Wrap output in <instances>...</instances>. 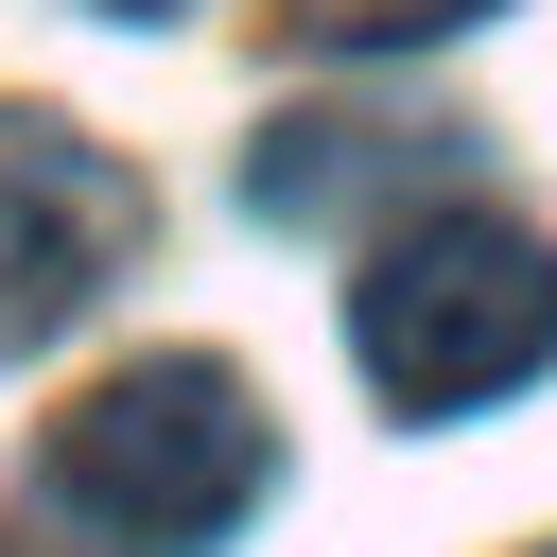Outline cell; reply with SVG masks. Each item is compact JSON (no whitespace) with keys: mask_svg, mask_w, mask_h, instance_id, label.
Wrapping results in <instances>:
<instances>
[{"mask_svg":"<svg viewBox=\"0 0 557 557\" xmlns=\"http://www.w3.org/2000/svg\"><path fill=\"white\" fill-rule=\"evenodd\" d=\"M139 244V174L35 104H0V348H35L52 313H87Z\"/></svg>","mask_w":557,"mask_h":557,"instance_id":"cell-3","label":"cell"},{"mask_svg":"<svg viewBox=\"0 0 557 557\" xmlns=\"http://www.w3.org/2000/svg\"><path fill=\"white\" fill-rule=\"evenodd\" d=\"M296 17H313L331 52H418V35H470L487 0H296Z\"/></svg>","mask_w":557,"mask_h":557,"instance_id":"cell-4","label":"cell"},{"mask_svg":"<svg viewBox=\"0 0 557 557\" xmlns=\"http://www.w3.org/2000/svg\"><path fill=\"white\" fill-rule=\"evenodd\" d=\"M35 487H52V522H87L104 557H209V540L278 487V435H261L244 366L157 348V366H104V383L35 435Z\"/></svg>","mask_w":557,"mask_h":557,"instance_id":"cell-1","label":"cell"},{"mask_svg":"<svg viewBox=\"0 0 557 557\" xmlns=\"http://www.w3.org/2000/svg\"><path fill=\"white\" fill-rule=\"evenodd\" d=\"M348 366L400 418H470V400H505V383L557 366V261L505 209H418L348 278Z\"/></svg>","mask_w":557,"mask_h":557,"instance_id":"cell-2","label":"cell"},{"mask_svg":"<svg viewBox=\"0 0 557 557\" xmlns=\"http://www.w3.org/2000/svg\"><path fill=\"white\" fill-rule=\"evenodd\" d=\"M104 17H174V0H104Z\"/></svg>","mask_w":557,"mask_h":557,"instance_id":"cell-5","label":"cell"}]
</instances>
